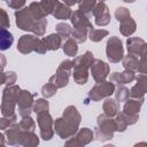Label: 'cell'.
I'll return each instance as SVG.
<instances>
[{
    "label": "cell",
    "mask_w": 147,
    "mask_h": 147,
    "mask_svg": "<svg viewBox=\"0 0 147 147\" xmlns=\"http://www.w3.org/2000/svg\"><path fill=\"white\" fill-rule=\"evenodd\" d=\"M14 41V37L13 34L7 30V29H3L1 28V37H0V48L2 51H6L8 49L11 44Z\"/></svg>",
    "instance_id": "obj_27"
},
{
    "label": "cell",
    "mask_w": 147,
    "mask_h": 147,
    "mask_svg": "<svg viewBox=\"0 0 147 147\" xmlns=\"http://www.w3.org/2000/svg\"><path fill=\"white\" fill-rule=\"evenodd\" d=\"M134 78H136L134 72L130 70H125L123 72H114L110 75V80L117 84H127L131 83Z\"/></svg>",
    "instance_id": "obj_20"
},
{
    "label": "cell",
    "mask_w": 147,
    "mask_h": 147,
    "mask_svg": "<svg viewBox=\"0 0 147 147\" xmlns=\"http://www.w3.org/2000/svg\"><path fill=\"white\" fill-rule=\"evenodd\" d=\"M37 122L40 129V137L44 140H49L54 136V121L49 113H42L37 115Z\"/></svg>",
    "instance_id": "obj_8"
},
{
    "label": "cell",
    "mask_w": 147,
    "mask_h": 147,
    "mask_svg": "<svg viewBox=\"0 0 147 147\" xmlns=\"http://www.w3.org/2000/svg\"><path fill=\"white\" fill-rule=\"evenodd\" d=\"M123 67L125 68V70H130V71H136L138 70L139 67V60L137 55L133 54H127L123 57Z\"/></svg>",
    "instance_id": "obj_26"
},
{
    "label": "cell",
    "mask_w": 147,
    "mask_h": 147,
    "mask_svg": "<svg viewBox=\"0 0 147 147\" xmlns=\"http://www.w3.org/2000/svg\"><path fill=\"white\" fill-rule=\"evenodd\" d=\"M63 48V52L65 55L68 56H71V57H75L77 55V52H78V46H77V41L74 40V39H67L65 42L63 44L62 46Z\"/></svg>",
    "instance_id": "obj_28"
},
{
    "label": "cell",
    "mask_w": 147,
    "mask_h": 147,
    "mask_svg": "<svg viewBox=\"0 0 147 147\" xmlns=\"http://www.w3.org/2000/svg\"><path fill=\"white\" fill-rule=\"evenodd\" d=\"M41 39H39L36 36L32 34H24L18 39L17 42V51L22 54H29L31 52H36L39 42Z\"/></svg>",
    "instance_id": "obj_12"
},
{
    "label": "cell",
    "mask_w": 147,
    "mask_h": 147,
    "mask_svg": "<svg viewBox=\"0 0 147 147\" xmlns=\"http://www.w3.org/2000/svg\"><path fill=\"white\" fill-rule=\"evenodd\" d=\"M91 72L94 80L96 83H101L107 78L109 74V65L101 60H94L91 65Z\"/></svg>",
    "instance_id": "obj_13"
},
{
    "label": "cell",
    "mask_w": 147,
    "mask_h": 147,
    "mask_svg": "<svg viewBox=\"0 0 147 147\" xmlns=\"http://www.w3.org/2000/svg\"><path fill=\"white\" fill-rule=\"evenodd\" d=\"M123 1H125V2H133V1H136V0H123Z\"/></svg>",
    "instance_id": "obj_49"
},
{
    "label": "cell",
    "mask_w": 147,
    "mask_h": 147,
    "mask_svg": "<svg viewBox=\"0 0 147 147\" xmlns=\"http://www.w3.org/2000/svg\"><path fill=\"white\" fill-rule=\"evenodd\" d=\"M113 93H115V85L111 80L109 82H101V83H96L91 91L88 92V99H91L92 101H100L103 98H108Z\"/></svg>",
    "instance_id": "obj_6"
},
{
    "label": "cell",
    "mask_w": 147,
    "mask_h": 147,
    "mask_svg": "<svg viewBox=\"0 0 147 147\" xmlns=\"http://www.w3.org/2000/svg\"><path fill=\"white\" fill-rule=\"evenodd\" d=\"M62 1H63V3H65L68 6H74L75 3L80 2V0H62Z\"/></svg>",
    "instance_id": "obj_47"
},
{
    "label": "cell",
    "mask_w": 147,
    "mask_h": 147,
    "mask_svg": "<svg viewBox=\"0 0 147 147\" xmlns=\"http://www.w3.org/2000/svg\"><path fill=\"white\" fill-rule=\"evenodd\" d=\"M71 69H72V61L71 60L62 61L61 64L59 65L55 75H53L49 78V82L53 83L54 85H56L59 88L67 86L68 82H69V76L71 74Z\"/></svg>",
    "instance_id": "obj_5"
},
{
    "label": "cell",
    "mask_w": 147,
    "mask_h": 147,
    "mask_svg": "<svg viewBox=\"0 0 147 147\" xmlns=\"http://www.w3.org/2000/svg\"><path fill=\"white\" fill-rule=\"evenodd\" d=\"M72 25L75 29H79L86 32H90L93 29V25L91 24L88 16H86L84 13H82L80 10H75L70 17Z\"/></svg>",
    "instance_id": "obj_14"
},
{
    "label": "cell",
    "mask_w": 147,
    "mask_h": 147,
    "mask_svg": "<svg viewBox=\"0 0 147 147\" xmlns=\"http://www.w3.org/2000/svg\"><path fill=\"white\" fill-rule=\"evenodd\" d=\"M138 72L147 75V49L144 51V53L140 56L139 60V67H138Z\"/></svg>",
    "instance_id": "obj_42"
},
{
    "label": "cell",
    "mask_w": 147,
    "mask_h": 147,
    "mask_svg": "<svg viewBox=\"0 0 147 147\" xmlns=\"http://www.w3.org/2000/svg\"><path fill=\"white\" fill-rule=\"evenodd\" d=\"M15 17H16V25L24 31H31L32 25L37 21L34 16L32 15L31 10L29 7L18 9L15 11Z\"/></svg>",
    "instance_id": "obj_9"
},
{
    "label": "cell",
    "mask_w": 147,
    "mask_h": 147,
    "mask_svg": "<svg viewBox=\"0 0 147 147\" xmlns=\"http://www.w3.org/2000/svg\"><path fill=\"white\" fill-rule=\"evenodd\" d=\"M0 138H1V142H0V145L3 146V144H5V142H3V134H0Z\"/></svg>",
    "instance_id": "obj_48"
},
{
    "label": "cell",
    "mask_w": 147,
    "mask_h": 147,
    "mask_svg": "<svg viewBox=\"0 0 147 147\" xmlns=\"http://www.w3.org/2000/svg\"><path fill=\"white\" fill-rule=\"evenodd\" d=\"M94 133L88 127H83L65 141V146H84L93 140Z\"/></svg>",
    "instance_id": "obj_11"
},
{
    "label": "cell",
    "mask_w": 147,
    "mask_h": 147,
    "mask_svg": "<svg viewBox=\"0 0 147 147\" xmlns=\"http://www.w3.org/2000/svg\"><path fill=\"white\" fill-rule=\"evenodd\" d=\"M142 103H144V98L127 99L124 105L123 113H125L127 115H139V110H140Z\"/></svg>",
    "instance_id": "obj_19"
},
{
    "label": "cell",
    "mask_w": 147,
    "mask_h": 147,
    "mask_svg": "<svg viewBox=\"0 0 147 147\" xmlns=\"http://www.w3.org/2000/svg\"><path fill=\"white\" fill-rule=\"evenodd\" d=\"M46 25H47V20L46 17L45 18H41V20H37L34 22V24L32 25V29L31 31L37 36V37H40L45 33V30H46Z\"/></svg>",
    "instance_id": "obj_31"
},
{
    "label": "cell",
    "mask_w": 147,
    "mask_h": 147,
    "mask_svg": "<svg viewBox=\"0 0 147 147\" xmlns=\"http://www.w3.org/2000/svg\"><path fill=\"white\" fill-rule=\"evenodd\" d=\"M16 80V74L14 71H7L2 72V80L1 84H8V85H14Z\"/></svg>",
    "instance_id": "obj_44"
},
{
    "label": "cell",
    "mask_w": 147,
    "mask_h": 147,
    "mask_svg": "<svg viewBox=\"0 0 147 147\" xmlns=\"http://www.w3.org/2000/svg\"><path fill=\"white\" fill-rule=\"evenodd\" d=\"M106 36H108V31L103 29H92L88 32V38L94 42L101 41Z\"/></svg>",
    "instance_id": "obj_33"
},
{
    "label": "cell",
    "mask_w": 147,
    "mask_h": 147,
    "mask_svg": "<svg viewBox=\"0 0 147 147\" xmlns=\"http://www.w3.org/2000/svg\"><path fill=\"white\" fill-rule=\"evenodd\" d=\"M102 108H103V113H105L106 115L113 117V116H116V115H117L119 106H118L117 100H113V99L107 98V99L105 100V102H103Z\"/></svg>",
    "instance_id": "obj_25"
},
{
    "label": "cell",
    "mask_w": 147,
    "mask_h": 147,
    "mask_svg": "<svg viewBox=\"0 0 147 147\" xmlns=\"http://www.w3.org/2000/svg\"><path fill=\"white\" fill-rule=\"evenodd\" d=\"M39 144V138L34 133V131H23L21 136V146L25 147H34Z\"/></svg>",
    "instance_id": "obj_21"
},
{
    "label": "cell",
    "mask_w": 147,
    "mask_h": 147,
    "mask_svg": "<svg viewBox=\"0 0 147 147\" xmlns=\"http://www.w3.org/2000/svg\"><path fill=\"white\" fill-rule=\"evenodd\" d=\"M80 119L82 117L77 108L75 106H68L63 111V116L55 119L54 131L60 136V138L68 139L78 131Z\"/></svg>",
    "instance_id": "obj_1"
},
{
    "label": "cell",
    "mask_w": 147,
    "mask_h": 147,
    "mask_svg": "<svg viewBox=\"0 0 147 147\" xmlns=\"http://www.w3.org/2000/svg\"><path fill=\"white\" fill-rule=\"evenodd\" d=\"M115 123H116V126H117V131L123 132V131L126 130V127H127L129 124H127V122H126V119H125V117H124L123 111L117 113L116 118H115Z\"/></svg>",
    "instance_id": "obj_39"
},
{
    "label": "cell",
    "mask_w": 147,
    "mask_h": 147,
    "mask_svg": "<svg viewBox=\"0 0 147 147\" xmlns=\"http://www.w3.org/2000/svg\"><path fill=\"white\" fill-rule=\"evenodd\" d=\"M29 8H30V10H31V13L36 20H41V18L46 17V14L41 8L40 2H32V3H30Z\"/></svg>",
    "instance_id": "obj_34"
},
{
    "label": "cell",
    "mask_w": 147,
    "mask_h": 147,
    "mask_svg": "<svg viewBox=\"0 0 147 147\" xmlns=\"http://www.w3.org/2000/svg\"><path fill=\"white\" fill-rule=\"evenodd\" d=\"M8 6L13 9H22L25 3V0H6Z\"/></svg>",
    "instance_id": "obj_45"
},
{
    "label": "cell",
    "mask_w": 147,
    "mask_h": 147,
    "mask_svg": "<svg viewBox=\"0 0 147 147\" xmlns=\"http://www.w3.org/2000/svg\"><path fill=\"white\" fill-rule=\"evenodd\" d=\"M21 88L17 85H8L2 92V102H1V113L2 116L14 115L15 105H17V95Z\"/></svg>",
    "instance_id": "obj_4"
},
{
    "label": "cell",
    "mask_w": 147,
    "mask_h": 147,
    "mask_svg": "<svg viewBox=\"0 0 147 147\" xmlns=\"http://www.w3.org/2000/svg\"><path fill=\"white\" fill-rule=\"evenodd\" d=\"M96 122H98V127L95 129V138L99 141L110 140L114 137L115 131H117L115 119H113L110 116L103 113L98 116Z\"/></svg>",
    "instance_id": "obj_3"
},
{
    "label": "cell",
    "mask_w": 147,
    "mask_h": 147,
    "mask_svg": "<svg viewBox=\"0 0 147 147\" xmlns=\"http://www.w3.org/2000/svg\"><path fill=\"white\" fill-rule=\"evenodd\" d=\"M88 36V32L86 31H83V30H79V29H71V37L74 40H76L77 42H84L86 40Z\"/></svg>",
    "instance_id": "obj_40"
},
{
    "label": "cell",
    "mask_w": 147,
    "mask_h": 147,
    "mask_svg": "<svg viewBox=\"0 0 147 147\" xmlns=\"http://www.w3.org/2000/svg\"><path fill=\"white\" fill-rule=\"evenodd\" d=\"M94 61L93 54L91 52H85L84 55L76 56L72 60V69H74V80L79 84L84 85L86 84L88 79V68H91L92 63Z\"/></svg>",
    "instance_id": "obj_2"
},
{
    "label": "cell",
    "mask_w": 147,
    "mask_h": 147,
    "mask_svg": "<svg viewBox=\"0 0 147 147\" xmlns=\"http://www.w3.org/2000/svg\"><path fill=\"white\" fill-rule=\"evenodd\" d=\"M147 93V75L140 74L137 76V84L130 90V96L132 98H144V94Z\"/></svg>",
    "instance_id": "obj_16"
},
{
    "label": "cell",
    "mask_w": 147,
    "mask_h": 147,
    "mask_svg": "<svg viewBox=\"0 0 147 147\" xmlns=\"http://www.w3.org/2000/svg\"><path fill=\"white\" fill-rule=\"evenodd\" d=\"M115 17H116V20L118 22H122V21H124V20L130 17V11L125 7H118L116 9V11H115Z\"/></svg>",
    "instance_id": "obj_43"
},
{
    "label": "cell",
    "mask_w": 147,
    "mask_h": 147,
    "mask_svg": "<svg viewBox=\"0 0 147 147\" xmlns=\"http://www.w3.org/2000/svg\"><path fill=\"white\" fill-rule=\"evenodd\" d=\"M106 53L107 57L111 63H117L124 57V49H123V44L122 40L118 37H110L109 40L107 41V47H106Z\"/></svg>",
    "instance_id": "obj_7"
},
{
    "label": "cell",
    "mask_w": 147,
    "mask_h": 147,
    "mask_svg": "<svg viewBox=\"0 0 147 147\" xmlns=\"http://www.w3.org/2000/svg\"><path fill=\"white\" fill-rule=\"evenodd\" d=\"M136 28H137L136 22H134V20L130 16L129 18H126V20H124V21L121 22L119 31H121V33H122L123 36L129 37V36H131V34L136 31Z\"/></svg>",
    "instance_id": "obj_24"
},
{
    "label": "cell",
    "mask_w": 147,
    "mask_h": 147,
    "mask_svg": "<svg viewBox=\"0 0 147 147\" xmlns=\"http://www.w3.org/2000/svg\"><path fill=\"white\" fill-rule=\"evenodd\" d=\"M59 0H41L40 1V5H41V8L42 10L45 11L46 16L49 15V14H53L56 6L59 5Z\"/></svg>",
    "instance_id": "obj_32"
},
{
    "label": "cell",
    "mask_w": 147,
    "mask_h": 147,
    "mask_svg": "<svg viewBox=\"0 0 147 147\" xmlns=\"http://www.w3.org/2000/svg\"><path fill=\"white\" fill-rule=\"evenodd\" d=\"M93 16L95 17V23L100 26H105L110 22V14L107 5L105 2H98L93 9Z\"/></svg>",
    "instance_id": "obj_15"
},
{
    "label": "cell",
    "mask_w": 147,
    "mask_h": 147,
    "mask_svg": "<svg viewBox=\"0 0 147 147\" xmlns=\"http://www.w3.org/2000/svg\"><path fill=\"white\" fill-rule=\"evenodd\" d=\"M1 15H2V18H1V28L7 29L10 25V22H9L8 15H7V13H6L5 9H1Z\"/></svg>",
    "instance_id": "obj_46"
},
{
    "label": "cell",
    "mask_w": 147,
    "mask_h": 147,
    "mask_svg": "<svg viewBox=\"0 0 147 147\" xmlns=\"http://www.w3.org/2000/svg\"><path fill=\"white\" fill-rule=\"evenodd\" d=\"M48 108H49V103L45 99H38L37 101L33 102V106H32V110L37 115L42 114V113H47L48 111Z\"/></svg>",
    "instance_id": "obj_30"
},
{
    "label": "cell",
    "mask_w": 147,
    "mask_h": 147,
    "mask_svg": "<svg viewBox=\"0 0 147 147\" xmlns=\"http://www.w3.org/2000/svg\"><path fill=\"white\" fill-rule=\"evenodd\" d=\"M56 32L59 36H61L62 39H68L71 34V28L67 23H59L56 25Z\"/></svg>",
    "instance_id": "obj_35"
},
{
    "label": "cell",
    "mask_w": 147,
    "mask_h": 147,
    "mask_svg": "<svg viewBox=\"0 0 147 147\" xmlns=\"http://www.w3.org/2000/svg\"><path fill=\"white\" fill-rule=\"evenodd\" d=\"M16 118H17V116L15 114L11 115V116H3L0 119V129L1 130L8 129L10 125H13L14 123H16Z\"/></svg>",
    "instance_id": "obj_41"
},
{
    "label": "cell",
    "mask_w": 147,
    "mask_h": 147,
    "mask_svg": "<svg viewBox=\"0 0 147 147\" xmlns=\"http://www.w3.org/2000/svg\"><path fill=\"white\" fill-rule=\"evenodd\" d=\"M57 86L56 85H54L53 83H51V82H48L46 85H44L42 87H41V94H42V96L44 98H51V96H53L55 93H56V91H57Z\"/></svg>",
    "instance_id": "obj_37"
},
{
    "label": "cell",
    "mask_w": 147,
    "mask_h": 147,
    "mask_svg": "<svg viewBox=\"0 0 147 147\" xmlns=\"http://www.w3.org/2000/svg\"><path fill=\"white\" fill-rule=\"evenodd\" d=\"M115 95H116L117 101H119V102L121 101H126L130 96V91L125 86H123V84H118V87L115 92Z\"/></svg>",
    "instance_id": "obj_36"
},
{
    "label": "cell",
    "mask_w": 147,
    "mask_h": 147,
    "mask_svg": "<svg viewBox=\"0 0 147 147\" xmlns=\"http://www.w3.org/2000/svg\"><path fill=\"white\" fill-rule=\"evenodd\" d=\"M126 45H127V52L137 56H141L144 51L147 49V42H145L141 38H137V37L129 38Z\"/></svg>",
    "instance_id": "obj_17"
},
{
    "label": "cell",
    "mask_w": 147,
    "mask_h": 147,
    "mask_svg": "<svg viewBox=\"0 0 147 147\" xmlns=\"http://www.w3.org/2000/svg\"><path fill=\"white\" fill-rule=\"evenodd\" d=\"M99 2H105V0H98Z\"/></svg>",
    "instance_id": "obj_50"
},
{
    "label": "cell",
    "mask_w": 147,
    "mask_h": 147,
    "mask_svg": "<svg viewBox=\"0 0 147 147\" xmlns=\"http://www.w3.org/2000/svg\"><path fill=\"white\" fill-rule=\"evenodd\" d=\"M22 132H23V130L21 129L20 124L14 123L13 125H10L8 127V130L6 131L8 144L11 145V146H18V145H21V136H22Z\"/></svg>",
    "instance_id": "obj_18"
},
{
    "label": "cell",
    "mask_w": 147,
    "mask_h": 147,
    "mask_svg": "<svg viewBox=\"0 0 147 147\" xmlns=\"http://www.w3.org/2000/svg\"><path fill=\"white\" fill-rule=\"evenodd\" d=\"M95 6H96V0H80L78 10L84 13L86 16H90L92 15Z\"/></svg>",
    "instance_id": "obj_29"
},
{
    "label": "cell",
    "mask_w": 147,
    "mask_h": 147,
    "mask_svg": "<svg viewBox=\"0 0 147 147\" xmlns=\"http://www.w3.org/2000/svg\"><path fill=\"white\" fill-rule=\"evenodd\" d=\"M18 124L23 131H34V127H36V123L30 116L23 117Z\"/></svg>",
    "instance_id": "obj_38"
},
{
    "label": "cell",
    "mask_w": 147,
    "mask_h": 147,
    "mask_svg": "<svg viewBox=\"0 0 147 147\" xmlns=\"http://www.w3.org/2000/svg\"><path fill=\"white\" fill-rule=\"evenodd\" d=\"M16 102L18 105L20 115L22 117L30 116V114L32 111V106H33V94L26 90H21L17 95Z\"/></svg>",
    "instance_id": "obj_10"
},
{
    "label": "cell",
    "mask_w": 147,
    "mask_h": 147,
    "mask_svg": "<svg viewBox=\"0 0 147 147\" xmlns=\"http://www.w3.org/2000/svg\"><path fill=\"white\" fill-rule=\"evenodd\" d=\"M56 20H68L71 17L72 15V11L70 9V7L65 3H62V2H59V5L56 6L54 13L52 14Z\"/></svg>",
    "instance_id": "obj_22"
},
{
    "label": "cell",
    "mask_w": 147,
    "mask_h": 147,
    "mask_svg": "<svg viewBox=\"0 0 147 147\" xmlns=\"http://www.w3.org/2000/svg\"><path fill=\"white\" fill-rule=\"evenodd\" d=\"M45 45H46V48L47 51H56L60 48L61 46V42H62V38L61 36H59L57 33H52L45 38H42Z\"/></svg>",
    "instance_id": "obj_23"
}]
</instances>
